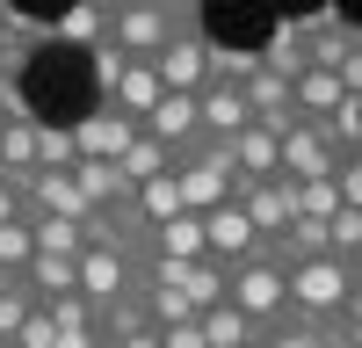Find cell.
<instances>
[{
	"instance_id": "cell-1",
	"label": "cell",
	"mask_w": 362,
	"mask_h": 348,
	"mask_svg": "<svg viewBox=\"0 0 362 348\" xmlns=\"http://www.w3.org/2000/svg\"><path fill=\"white\" fill-rule=\"evenodd\" d=\"M87 73H95V102H109V109H124V116H153V102L167 95V80L153 73V58H124L116 44H95L87 51Z\"/></svg>"
},
{
	"instance_id": "cell-2",
	"label": "cell",
	"mask_w": 362,
	"mask_h": 348,
	"mask_svg": "<svg viewBox=\"0 0 362 348\" xmlns=\"http://www.w3.org/2000/svg\"><path fill=\"white\" fill-rule=\"evenodd\" d=\"M305 58L326 73H341L355 95H362V22H348L341 8H319L305 15Z\"/></svg>"
},
{
	"instance_id": "cell-3",
	"label": "cell",
	"mask_w": 362,
	"mask_h": 348,
	"mask_svg": "<svg viewBox=\"0 0 362 348\" xmlns=\"http://www.w3.org/2000/svg\"><path fill=\"white\" fill-rule=\"evenodd\" d=\"M225 298H232L239 312H254L261 327H276V319L290 312V276H283L268 254H247V261H232V269H225Z\"/></svg>"
},
{
	"instance_id": "cell-4",
	"label": "cell",
	"mask_w": 362,
	"mask_h": 348,
	"mask_svg": "<svg viewBox=\"0 0 362 348\" xmlns=\"http://www.w3.org/2000/svg\"><path fill=\"white\" fill-rule=\"evenodd\" d=\"M348 290H355V276H348L341 254H312V261H297V269H290V305L312 312V319H334V312L348 305Z\"/></svg>"
},
{
	"instance_id": "cell-5",
	"label": "cell",
	"mask_w": 362,
	"mask_h": 348,
	"mask_svg": "<svg viewBox=\"0 0 362 348\" xmlns=\"http://www.w3.org/2000/svg\"><path fill=\"white\" fill-rule=\"evenodd\" d=\"M167 37H174V15L167 8H153V0H124V8L109 15V37L102 44H116L124 58H153Z\"/></svg>"
},
{
	"instance_id": "cell-6",
	"label": "cell",
	"mask_w": 362,
	"mask_h": 348,
	"mask_svg": "<svg viewBox=\"0 0 362 348\" xmlns=\"http://www.w3.org/2000/svg\"><path fill=\"white\" fill-rule=\"evenodd\" d=\"M203 66H210V29L203 22H174V37L153 51V73L167 87H203Z\"/></svg>"
},
{
	"instance_id": "cell-7",
	"label": "cell",
	"mask_w": 362,
	"mask_h": 348,
	"mask_svg": "<svg viewBox=\"0 0 362 348\" xmlns=\"http://www.w3.org/2000/svg\"><path fill=\"white\" fill-rule=\"evenodd\" d=\"M138 131H145L138 116H124V109H109V102H95V109H87L80 124H73V145H80V160H124Z\"/></svg>"
},
{
	"instance_id": "cell-8",
	"label": "cell",
	"mask_w": 362,
	"mask_h": 348,
	"mask_svg": "<svg viewBox=\"0 0 362 348\" xmlns=\"http://www.w3.org/2000/svg\"><path fill=\"white\" fill-rule=\"evenodd\" d=\"M203 240H210V261H247V254H261V232H254V218L239 211V196H225L218 211H203Z\"/></svg>"
},
{
	"instance_id": "cell-9",
	"label": "cell",
	"mask_w": 362,
	"mask_h": 348,
	"mask_svg": "<svg viewBox=\"0 0 362 348\" xmlns=\"http://www.w3.org/2000/svg\"><path fill=\"white\" fill-rule=\"evenodd\" d=\"M37 211H58V218L87 225L102 203H87V189L73 182V167H37V174H29V218H37Z\"/></svg>"
},
{
	"instance_id": "cell-10",
	"label": "cell",
	"mask_w": 362,
	"mask_h": 348,
	"mask_svg": "<svg viewBox=\"0 0 362 348\" xmlns=\"http://www.w3.org/2000/svg\"><path fill=\"white\" fill-rule=\"evenodd\" d=\"M80 290L95 298V312L102 305H116L124 290H138V269L124 254H109V247H80Z\"/></svg>"
},
{
	"instance_id": "cell-11",
	"label": "cell",
	"mask_w": 362,
	"mask_h": 348,
	"mask_svg": "<svg viewBox=\"0 0 362 348\" xmlns=\"http://www.w3.org/2000/svg\"><path fill=\"white\" fill-rule=\"evenodd\" d=\"M145 131H153L160 145H174V153H189L196 145V87H167V95L153 102V116H145Z\"/></svg>"
},
{
	"instance_id": "cell-12",
	"label": "cell",
	"mask_w": 362,
	"mask_h": 348,
	"mask_svg": "<svg viewBox=\"0 0 362 348\" xmlns=\"http://www.w3.org/2000/svg\"><path fill=\"white\" fill-rule=\"evenodd\" d=\"M196 124H203V138H232V131L254 124V109H247V95H239V87L210 80V87H196Z\"/></svg>"
},
{
	"instance_id": "cell-13",
	"label": "cell",
	"mask_w": 362,
	"mask_h": 348,
	"mask_svg": "<svg viewBox=\"0 0 362 348\" xmlns=\"http://www.w3.org/2000/svg\"><path fill=\"white\" fill-rule=\"evenodd\" d=\"M334 138H326L319 124H290L283 131V174H297V182H312V174H334Z\"/></svg>"
},
{
	"instance_id": "cell-14",
	"label": "cell",
	"mask_w": 362,
	"mask_h": 348,
	"mask_svg": "<svg viewBox=\"0 0 362 348\" xmlns=\"http://www.w3.org/2000/svg\"><path fill=\"white\" fill-rule=\"evenodd\" d=\"M196 319H203V341H210V348H261V341H268V327H261L254 312H239L232 298H218V305H203Z\"/></svg>"
},
{
	"instance_id": "cell-15",
	"label": "cell",
	"mask_w": 362,
	"mask_h": 348,
	"mask_svg": "<svg viewBox=\"0 0 362 348\" xmlns=\"http://www.w3.org/2000/svg\"><path fill=\"white\" fill-rule=\"evenodd\" d=\"M348 95H355V87H348L341 73H326V66H305V73L290 80V102H297V116H312V124H319V116H334Z\"/></svg>"
},
{
	"instance_id": "cell-16",
	"label": "cell",
	"mask_w": 362,
	"mask_h": 348,
	"mask_svg": "<svg viewBox=\"0 0 362 348\" xmlns=\"http://www.w3.org/2000/svg\"><path fill=\"white\" fill-rule=\"evenodd\" d=\"M232 160H239V182H268V174H283V138L247 124V131H232Z\"/></svg>"
},
{
	"instance_id": "cell-17",
	"label": "cell",
	"mask_w": 362,
	"mask_h": 348,
	"mask_svg": "<svg viewBox=\"0 0 362 348\" xmlns=\"http://www.w3.org/2000/svg\"><path fill=\"white\" fill-rule=\"evenodd\" d=\"M153 254H160V261H203V254H210L203 211H174L167 225H153Z\"/></svg>"
},
{
	"instance_id": "cell-18",
	"label": "cell",
	"mask_w": 362,
	"mask_h": 348,
	"mask_svg": "<svg viewBox=\"0 0 362 348\" xmlns=\"http://www.w3.org/2000/svg\"><path fill=\"white\" fill-rule=\"evenodd\" d=\"M22 283L37 290V305H51V298H66V290H80V254H29V269H22Z\"/></svg>"
},
{
	"instance_id": "cell-19",
	"label": "cell",
	"mask_w": 362,
	"mask_h": 348,
	"mask_svg": "<svg viewBox=\"0 0 362 348\" xmlns=\"http://www.w3.org/2000/svg\"><path fill=\"white\" fill-rule=\"evenodd\" d=\"M73 182L87 189V203H102V211H116V203H131V174L116 167V160H73Z\"/></svg>"
},
{
	"instance_id": "cell-20",
	"label": "cell",
	"mask_w": 362,
	"mask_h": 348,
	"mask_svg": "<svg viewBox=\"0 0 362 348\" xmlns=\"http://www.w3.org/2000/svg\"><path fill=\"white\" fill-rule=\"evenodd\" d=\"M131 203H138V218H145V225H167L174 211H189V203H181V174H174V167H167V174H145Z\"/></svg>"
},
{
	"instance_id": "cell-21",
	"label": "cell",
	"mask_w": 362,
	"mask_h": 348,
	"mask_svg": "<svg viewBox=\"0 0 362 348\" xmlns=\"http://www.w3.org/2000/svg\"><path fill=\"white\" fill-rule=\"evenodd\" d=\"M261 66H268V73H283V80L305 73V66H312V58H305V22H276V37L261 44Z\"/></svg>"
},
{
	"instance_id": "cell-22",
	"label": "cell",
	"mask_w": 362,
	"mask_h": 348,
	"mask_svg": "<svg viewBox=\"0 0 362 348\" xmlns=\"http://www.w3.org/2000/svg\"><path fill=\"white\" fill-rule=\"evenodd\" d=\"M254 66H261V51H254V44H218V37H210V66H203V87H210V80L239 87V80H247Z\"/></svg>"
},
{
	"instance_id": "cell-23",
	"label": "cell",
	"mask_w": 362,
	"mask_h": 348,
	"mask_svg": "<svg viewBox=\"0 0 362 348\" xmlns=\"http://www.w3.org/2000/svg\"><path fill=\"white\" fill-rule=\"evenodd\" d=\"M239 95H247V109H254V116H276V109H297V102H290V80H283V73H268V66H254L247 80H239Z\"/></svg>"
},
{
	"instance_id": "cell-24",
	"label": "cell",
	"mask_w": 362,
	"mask_h": 348,
	"mask_svg": "<svg viewBox=\"0 0 362 348\" xmlns=\"http://www.w3.org/2000/svg\"><path fill=\"white\" fill-rule=\"evenodd\" d=\"M116 167H124V174H131V189H138L145 174H167V167H174V145H160L153 131H138V138H131V153L116 160Z\"/></svg>"
},
{
	"instance_id": "cell-25",
	"label": "cell",
	"mask_w": 362,
	"mask_h": 348,
	"mask_svg": "<svg viewBox=\"0 0 362 348\" xmlns=\"http://www.w3.org/2000/svg\"><path fill=\"white\" fill-rule=\"evenodd\" d=\"M29 232H37L44 254H80V247H87V232H80L73 218H58V211H37V218H29Z\"/></svg>"
},
{
	"instance_id": "cell-26",
	"label": "cell",
	"mask_w": 362,
	"mask_h": 348,
	"mask_svg": "<svg viewBox=\"0 0 362 348\" xmlns=\"http://www.w3.org/2000/svg\"><path fill=\"white\" fill-rule=\"evenodd\" d=\"M29 254H37V232H29V218H0V276H22Z\"/></svg>"
},
{
	"instance_id": "cell-27",
	"label": "cell",
	"mask_w": 362,
	"mask_h": 348,
	"mask_svg": "<svg viewBox=\"0 0 362 348\" xmlns=\"http://www.w3.org/2000/svg\"><path fill=\"white\" fill-rule=\"evenodd\" d=\"M80 145H73V124H37V167H73Z\"/></svg>"
},
{
	"instance_id": "cell-28",
	"label": "cell",
	"mask_w": 362,
	"mask_h": 348,
	"mask_svg": "<svg viewBox=\"0 0 362 348\" xmlns=\"http://www.w3.org/2000/svg\"><path fill=\"white\" fill-rule=\"evenodd\" d=\"M297 211H305V218H334V211H341V182H334V174L297 182Z\"/></svg>"
},
{
	"instance_id": "cell-29",
	"label": "cell",
	"mask_w": 362,
	"mask_h": 348,
	"mask_svg": "<svg viewBox=\"0 0 362 348\" xmlns=\"http://www.w3.org/2000/svg\"><path fill=\"white\" fill-rule=\"evenodd\" d=\"M326 232H334V254H341V261L362 254V211H355V203H341V211L326 218Z\"/></svg>"
},
{
	"instance_id": "cell-30",
	"label": "cell",
	"mask_w": 362,
	"mask_h": 348,
	"mask_svg": "<svg viewBox=\"0 0 362 348\" xmlns=\"http://www.w3.org/2000/svg\"><path fill=\"white\" fill-rule=\"evenodd\" d=\"M102 341L109 348H160V327H153V319H131V327H109Z\"/></svg>"
},
{
	"instance_id": "cell-31",
	"label": "cell",
	"mask_w": 362,
	"mask_h": 348,
	"mask_svg": "<svg viewBox=\"0 0 362 348\" xmlns=\"http://www.w3.org/2000/svg\"><path fill=\"white\" fill-rule=\"evenodd\" d=\"M160 348H210L203 341V319H174V327H160Z\"/></svg>"
},
{
	"instance_id": "cell-32",
	"label": "cell",
	"mask_w": 362,
	"mask_h": 348,
	"mask_svg": "<svg viewBox=\"0 0 362 348\" xmlns=\"http://www.w3.org/2000/svg\"><path fill=\"white\" fill-rule=\"evenodd\" d=\"M58 348H109L102 327H58Z\"/></svg>"
},
{
	"instance_id": "cell-33",
	"label": "cell",
	"mask_w": 362,
	"mask_h": 348,
	"mask_svg": "<svg viewBox=\"0 0 362 348\" xmlns=\"http://www.w3.org/2000/svg\"><path fill=\"white\" fill-rule=\"evenodd\" d=\"M334 327H341V334H355V341H362V290H348V305H341V312H334Z\"/></svg>"
},
{
	"instance_id": "cell-34",
	"label": "cell",
	"mask_w": 362,
	"mask_h": 348,
	"mask_svg": "<svg viewBox=\"0 0 362 348\" xmlns=\"http://www.w3.org/2000/svg\"><path fill=\"white\" fill-rule=\"evenodd\" d=\"M0 218H29V196L8 182V174H0Z\"/></svg>"
},
{
	"instance_id": "cell-35",
	"label": "cell",
	"mask_w": 362,
	"mask_h": 348,
	"mask_svg": "<svg viewBox=\"0 0 362 348\" xmlns=\"http://www.w3.org/2000/svg\"><path fill=\"white\" fill-rule=\"evenodd\" d=\"M319 348H362V341H355V334H341L334 319H326V341H319Z\"/></svg>"
},
{
	"instance_id": "cell-36",
	"label": "cell",
	"mask_w": 362,
	"mask_h": 348,
	"mask_svg": "<svg viewBox=\"0 0 362 348\" xmlns=\"http://www.w3.org/2000/svg\"><path fill=\"white\" fill-rule=\"evenodd\" d=\"M87 8H102V15H116V8H124V0H87Z\"/></svg>"
},
{
	"instance_id": "cell-37",
	"label": "cell",
	"mask_w": 362,
	"mask_h": 348,
	"mask_svg": "<svg viewBox=\"0 0 362 348\" xmlns=\"http://www.w3.org/2000/svg\"><path fill=\"white\" fill-rule=\"evenodd\" d=\"M348 276H355V290H362V254H355V261H348Z\"/></svg>"
},
{
	"instance_id": "cell-38",
	"label": "cell",
	"mask_w": 362,
	"mask_h": 348,
	"mask_svg": "<svg viewBox=\"0 0 362 348\" xmlns=\"http://www.w3.org/2000/svg\"><path fill=\"white\" fill-rule=\"evenodd\" d=\"M0 348H8V341H0Z\"/></svg>"
}]
</instances>
